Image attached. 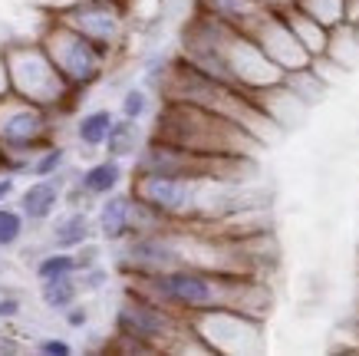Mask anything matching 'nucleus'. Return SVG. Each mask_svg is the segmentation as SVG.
Listing matches in <instances>:
<instances>
[{
	"label": "nucleus",
	"mask_w": 359,
	"mask_h": 356,
	"mask_svg": "<svg viewBox=\"0 0 359 356\" xmlns=\"http://www.w3.org/2000/svg\"><path fill=\"white\" fill-rule=\"evenodd\" d=\"M126 287L152 297L182 317H198L208 310H241L261 317L271 310V291L250 270H221V268H185L158 270L145 277H126Z\"/></svg>",
	"instance_id": "f257e3e1"
},
{
	"label": "nucleus",
	"mask_w": 359,
	"mask_h": 356,
	"mask_svg": "<svg viewBox=\"0 0 359 356\" xmlns=\"http://www.w3.org/2000/svg\"><path fill=\"white\" fill-rule=\"evenodd\" d=\"M132 195L165 215L172 225H211L241 211L238 182L182 178V175H132Z\"/></svg>",
	"instance_id": "f03ea898"
},
{
	"label": "nucleus",
	"mask_w": 359,
	"mask_h": 356,
	"mask_svg": "<svg viewBox=\"0 0 359 356\" xmlns=\"http://www.w3.org/2000/svg\"><path fill=\"white\" fill-rule=\"evenodd\" d=\"M152 136H162L201 155H231V159H248V152L257 145V136L241 122L178 99H162Z\"/></svg>",
	"instance_id": "7ed1b4c3"
},
{
	"label": "nucleus",
	"mask_w": 359,
	"mask_h": 356,
	"mask_svg": "<svg viewBox=\"0 0 359 356\" xmlns=\"http://www.w3.org/2000/svg\"><path fill=\"white\" fill-rule=\"evenodd\" d=\"M112 330L116 340L132 353H168V350H182L188 340L198 336L188 317L168 310L132 287H126L116 303Z\"/></svg>",
	"instance_id": "20e7f679"
},
{
	"label": "nucleus",
	"mask_w": 359,
	"mask_h": 356,
	"mask_svg": "<svg viewBox=\"0 0 359 356\" xmlns=\"http://www.w3.org/2000/svg\"><path fill=\"white\" fill-rule=\"evenodd\" d=\"M36 40L43 44V50L50 53L56 70L66 76V83L76 89V93L93 89L96 83H102V76L109 73V56H112L109 50H102L89 37L73 30L56 13H50V20L43 23V30H40Z\"/></svg>",
	"instance_id": "39448f33"
},
{
	"label": "nucleus",
	"mask_w": 359,
	"mask_h": 356,
	"mask_svg": "<svg viewBox=\"0 0 359 356\" xmlns=\"http://www.w3.org/2000/svg\"><path fill=\"white\" fill-rule=\"evenodd\" d=\"M7 50V63H11L13 93L30 99L36 106L46 109H66L79 96L76 89L66 83V76L56 70L50 53L43 50L40 40H20V44L4 46Z\"/></svg>",
	"instance_id": "423d86ee"
},
{
	"label": "nucleus",
	"mask_w": 359,
	"mask_h": 356,
	"mask_svg": "<svg viewBox=\"0 0 359 356\" xmlns=\"http://www.w3.org/2000/svg\"><path fill=\"white\" fill-rule=\"evenodd\" d=\"M56 142V112L36 106L30 99L11 96L0 99V145L11 155H36Z\"/></svg>",
	"instance_id": "0eeeda50"
},
{
	"label": "nucleus",
	"mask_w": 359,
	"mask_h": 356,
	"mask_svg": "<svg viewBox=\"0 0 359 356\" xmlns=\"http://www.w3.org/2000/svg\"><path fill=\"white\" fill-rule=\"evenodd\" d=\"M53 13L109 53L119 50L122 40H126V30H129L122 0H73L66 7H56Z\"/></svg>",
	"instance_id": "6e6552de"
},
{
	"label": "nucleus",
	"mask_w": 359,
	"mask_h": 356,
	"mask_svg": "<svg viewBox=\"0 0 359 356\" xmlns=\"http://www.w3.org/2000/svg\"><path fill=\"white\" fill-rule=\"evenodd\" d=\"M248 37L280 66L283 73H297V70L313 66V56L306 53V46L300 44V37L294 33V27H290L283 11H267L261 20L250 27Z\"/></svg>",
	"instance_id": "1a4fd4ad"
},
{
	"label": "nucleus",
	"mask_w": 359,
	"mask_h": 356,
	"mask_svg": "<svg viewBox=\"0 0 359 356\" xmlns=\"http://www.w3.org/2000/svg\"><path fill=\"white\" fill-rule=\"evenodd\" d=\"M135 195L132 188H119V192L99 198L96 205V237L106 241L109 248L122 244L129 235H135Z\"/></svg>",
	"instance_id": "9d476101"
},
{
	"label": "nucleus",
	"mask_w": 359,
	"mask_h": 356,
	"mask_svg": "<svg viewBox=\"0 0 359 356\" xmlns=\"http://www.w3.org/2000/svg\"><path fill=\"white\" fill-rule=\"evenodd\" d=\"M73 172H60V175H46V178H30V185L20 192V211L30 225H46L53 221L56 211L63 208V192L69 185Z\"/></svg>",
	"instance_id": "9b49d317"
},
{
	"label": "nucleus",
	"mask_w": 359,
	"mask_h": 356,
	"mask_svg": "<svg viewBox=\"0 0 359 356\" xmlns=\"http://www.w3.org/2000/svg\"><path fill=\"white\" fill-rule=\"evenodd\" d=\"M93 237H96V218L86 208H66L63 215L50 221V248L76 251Z\"/></svg>",
	"instance_id": "f8f14e48"
},
{
	"label": "nucleus",
	"mask_w": 359,
	"mask_h": 356,
	"mask_svg": "<svg viewBox=\"0 0 359 356\" xmlns=\"http://www.w3.org/2000/svg\"><path fill=\"white\" fill-rule=\"evenodd\" d=\"M76 182L86 188L89 198L99 202V198H106V195L122 188V182H126V162H122V159H112V155L96 159V162H89L86 169H79Z\"/></svg>",
	"instance_id": "ddd939ff"
},
{
	"label": "nucleus",
	"mask_w": 359,
	"mask_h": 356,
	"mask_svg": "<svg viewBox=\"0 0 359 356\" xmlns=\"http://www.w3.org/2000/svg\"><path fill=\"white\" fill-rule=\"evenodd\" d=\"M195 7L211 13V17H218L221 23H228V27H234L241 33H250V27L267 13L261 0H195Z\"/></svg>",
	"instance_id": "4468645a"
},
{
	"label": "nucleus",
	"mask_w": 359,
	"mask_h": 356,
	"mask_svg": "<svg viewBox=\"0 0 359 356\" xmlns=\"http://www.w3.org/2000/svg\"><path fill=\"white\" fill-rule=\"evenodd\" d=\"M145 129H142L139 119H126V116H116V122H112L109 129V139H106V145H102V152L106 155H112V159H122V162H132L135 155L142 152V145H145Z\"/></svg>",
	"instance_id": "2eb2a0df"
},
{
	"label": "nucleus",
	"mask_w": 359,
	"mask_h": 356,
	"mask_svg": "<svg viewBox=\"0 0 359 356\" xmlns=\"http://www.w3.org/2000/svg\"><path fill=\"white\" fill-rule=\"evenodd\" d=\"M287 20H290V27H294V33L300 37V44L306 46V53L313 56V60H323L330 50V33H333V27H327V23H320L316 17H310L306 11H300V7H287Z\"/></svg>",
	"instance_id": "dca6fc26"
},
{
	"label": "nucleus",
	"mask_w": 359,
	"mask_h": 356,
	"mask_svg": "<svg viewBox=\"0 0 359 356\" xmlns=\"http://www.w3.org/2000/svg\"><path fill=\"white\" fill-rule=\"evenodd\" d=\"M116 116H119V112H112V109H106V106L86 109V112L76 119V129H73L79 149H86V152L102 149L106 139H109V129H112V122H116Z\"/></svg>",
	"instance_id": "f3484780"
},
{
	"label": "nucleus",
	"mask_w": 359,
	"mask_h": 356,
	"mask_svg": "<svg viewBox=\"0 0 359 356\" xmlns=\"http://www.w3.org/2000/svg\"><path fill=\"white\" fill-rule=\"evenodd\" d=\"M83 287H79L76 274L69 277H53V281H40V303L53 313H66L73 303H79Z\"/></svg>",
	"instance_id": "a211bd4d"
},
{
	"label": "nucleus",
	"mask_w": 359,
	"mask_h": 356,
	"mask_svg": "<svg viewBox=\"0 0 359 356\" xmlns=\"http://www.w3.org/2000/svg\"><path fill=\"white\" fill-rule=\"evenodd\" d=\"M36 281H53V277H69V274H79V261H76V251H60V248H50L43 258L36 261Z\"/></svg>",
	"instance_id": "6ab92c4d"
},
{
	"label": "nucleus",
	"mask_w": 359,
	"mask_h": 356,
	"mask_svg": "<svg viewBox=\"0 0 359 356\" xmlns=\"http://www.w3.org/2000/svg\"><path fill=\"white\" fill-rule=\"evenodd\" d=\"M155 96H158V93H152L145 83L129 86L119 96V109H116V112H119V116H126V119H139V122H145V119L155 112Z\"/></svg>",
	"instance_id": "aec40b11"
},
{
	"label": "nucleus",
	"mask_w": 359,
	"mask_h": 356,
	"mask_svg": "<svg viewBox=\"0 0 359 356\" xmlns=\"http://www.w3.org/2000/svg\"><path fill=\"white\" fill-rule=\"evenodd\" d=\"M172 66H175V53H162V50H152V53L142 56V83L162 96L165 83L172 76Z\"/></svg>",
	"instance_id": "412c9836"
},
{
	"label": "nucleus",
	"mask_w": 359,
	"mask_h": 356,
	"mask_svg": "<svg viewBox=\"0 0 359 356\" xmlns=\"http://www.w3.org/2000/svg\"><path fill=\"white\" fill-rule=\"evenodd\" d=\"M66 162H69V152L63 149V145H46V149H40L36 155H33L30 169H27V178H46V175H60L66 169Z\"/></svg>",
	"instance_id": "4be33fe9"
},
{
	"label": "nucleus",
	"mask_w": 359,
	"mask_h": 356,
	"mask_svg": "<svg viewBox=\"0 0 359 356\" xmlns=\"http://www.w3.org/2000/svg\"><path fill=\"white\" fill-rule=\"evenodd\" d=\"M27 231V218L20 208H7V202L0 205V251H11L23 241Z\"/></svg>",
	"instance_id": "5701e85b"
},
{
	"label": "nucleus",
	"mask_w": 359,
	"mask_h": 356,
	"mask_svg": "<svg viewBox=\"0 0 359 356\" xmlns=\"http://www.w3.org/2000/svg\"><path fill=\"white\" fill-rule=\"evenodd\" d=\"M297 7L316 17L320 23H327V27L346 23V0H297Z\"/></svg>",
	"instance_id": "b1692460"
},
{
	"label": "nucleus",
	"mask_w": 359,
	"mask_h": 356,
	"mask_svg": "<svg viewBox=\"0 0 359 356\" xmlns=\"http://www.w3.org/2000/svg\"><path fill=\"white\" fill-rule=\"evenodd\" d=\"M76 281H79V287H83V294H102L109 287V268H106V264L83 268L76 274Z\"/></svg>",
	"instance_id": "393cba45"
},
{
	"label": "nucleus",
	"mask_w": 359,
	"mask_h": 356,
	"mask_svg": "<svg viewBox=\"0 0 359 356\" xmlns=\"http://www.w3.org/2000/svg\"><path fill=\"white\" fill-rule=\"evenodd\" d=\"M102 248H106V241H99V237H93V241H86L83 248H76L79 270H83V268H93V264H102Z\"/></svg>",
	"instance_id": "a878e982"
},
{
	"label": "nucleus",
	"mask_w": 359,
	"mask_h": 356,
	"mask_svg": "<svg viewBox=\"0 0 359 356\" xmlns=\"http://www.w3.org/2000/svg\"><path fill=\"white\" fill-rule=\"evenodd\" d=\"M36 353L40 356H73V343L63 340V336H43L36 343Z\"/></svg>",
	"instance_id": "bb28decb"
},
{
	"label": "nucleus",
	"mask_w": 359,
	"mask_h": 356,
	"mask_svg": "<svg viewBox=\"0 0 359 356\" xmlns=\"http://www.w3.org/2000/svg\"><path fill=\"white\" fill-rule=\"evenodd\" d=\"M63 320H66L69 330H86L89 327V307L86 303H73V307L63 313Z\"/></svg>",
	"instance_id": "cd10ccee"
},
{
	"label": "nucleus",
	"mask_w": 359,
	"mask_h": 356,
	"mask_svg": "<svg viewBox=\"0 0 359 356\" xmlns=\"http://www.w3.org/2000/svg\"><path fill=\"white\" fill-rule=\"evenodd\" d=\"M20 310H23L20 297H13V294L0 297V320H13V317H20Z\"/></svg>",
	"instance_id": "c85d7f7f"
},
{
	"label": "nucleus",
	"mask_w": 359,
	"mask_h": 356,
	"mask_svg": "<svg viewBox=\"0 0 359 356\" xmlns=\"http://www.w3.org/2000/svg\"><path fill=\"white\" fill-rule=\"evenodd\" d=\"M13 93V79H11V63H7V50L0 46V99Z\"/></svg>",
	"instance_id": "c756f323"
},
{
	"label": "nucleus",
	"mask_w": 359,
	"mask_h": 356,
	"mask_svg": "<svg viewBox=\"0 0 359 356\" xmlns=\"http://www.w3.org/2000/svg\"><path fill=\"white\" fill-rule=\"evenodd\" d=\"M17 178H20V175L0 172V205H4V202H11L13 195H17Z\"/></svg>",
	"instance_id": "7c9ffc66"
},
{
	"label": "nucleus",
	"mask_w": 359,
	"mask_h": 356,
	"mask_svg": "<svg viewBox=\"0 0 359 356\" xmlns=\"http://www.w3.org/2000/svg\"><path fill=\"white\" fill-rule=\"evenodd\" d=\"M0 353L17 356V353H23V346H20V343H13V336H0Z\"/></svg>",
	"instance_id": "2f4dec72"
},
{
	"label": "nucleus",
	"mask_w": 359,
	"mask_h": 356,
	"mask_svg": "<svg viewBox=\"0 0 359 356\" xmlns=\"http://www.w3.org/2000/svg\"><path fill=\"white\" fill-rule=\"evenodd\" d=\"M346 23L359 27V0H346Z\"/></svg>",
	"instance_id": "473e14b6"
},
{
	"label": "nucleus",
	"mask_w": 359,
	"mask_h": 356,
	"mask_svg": "<svg viewBox=\"0 0 359 356\" xmlns=\"http://www.w3.org/2000/svg\"><path fill=\"white\" fill-rule=\"evenodd\" d=\"M267 11H287V7H294L297 0H261Z\"/></svg>",
	"instance_id": "72a5a7b5"
},
{
	"label": "nucleus",
	"mask_w": 359,
	"mask_h": 356,
	"mask_svg": "<svg viewBox=\"0 0 359 356\" xmlns=\"http://www.w3.org/2000/svg\"><path fill=\"white\" fill-rule=\"evenodd\" d=\"M0 172H7V149L0 145Z\"/></svg>",
	"instance_id": "f704fd0d"
}]
</instances>
